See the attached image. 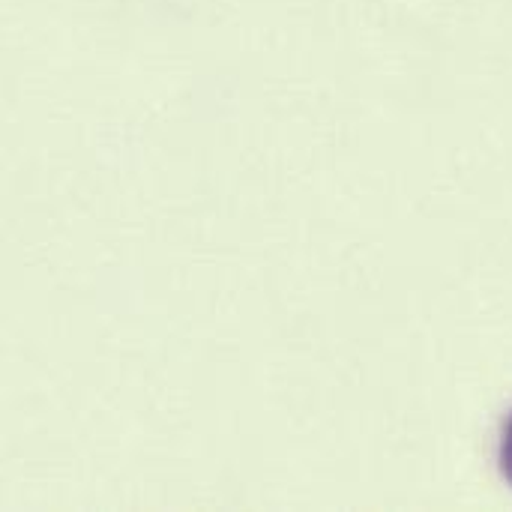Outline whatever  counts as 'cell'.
<instances>
[{"label": "cell", "mask_w": 512, "mask_h": 512, "mask_svg": "<svg viewBox=\"0 0 512 512\" xmlns=\"http://www.w3.org/2000/svg\"><path fill=\"white\" fill-rule=\"evenodd\" d=\"M498 462H501V474L512 483V414L501 432V447H498Z\"/></svg>", "instance_id": "6da1fadb"}]
</instances>
